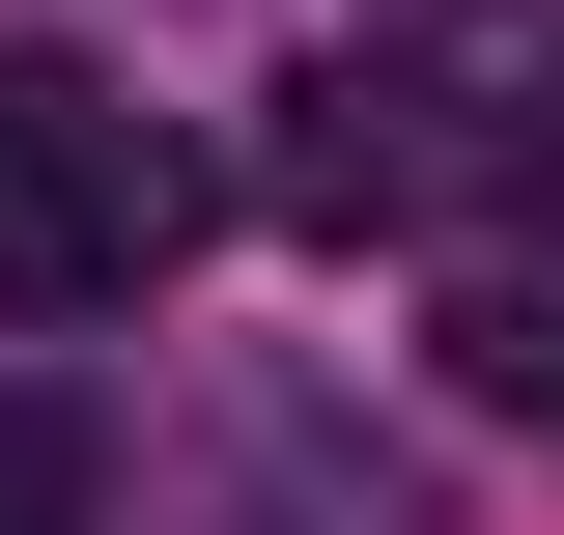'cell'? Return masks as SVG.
Masks as SVG:
<instances>
[{
  "mask_svg": "<svg viewBox=\"0 0 564 535\" xmlns=\"http://www.w3.org/2000/svg\"><path fill=\"white\" fill-rule=\"evenodd\" d=\"M198 254V141L85 57H0V310H141Z\"/></svg>",
  "mask_w": 564,
  "mask_h": 535,
  "instance_id": "obj_1",
  "label": "cell"
},
{
  "mask_svg": "<svg viewBox=\"0 0 564 535\" xmlns=\"http://www.w3.org/2000/svg\"><path fill=\"white\" fill-rule=\"evenodd\" d=\"M452 198V85L423 57H311L282 85V226H423Z\"/></svg>",
  "mask_w": 564,
  "mask_h": 535,
  "instance_id": "obj_2",
  "label": "cell"
},
{
  "mask_svg": "<svg viewBox=\"0 0 564 535\" xmlns=\"http://www.w3.org/2000/svg\"><path fill=\"white\" fill-rule=\"evenodd\" d=\"M452 395H480V423H564V282H452Z\"/></svg>",
  "mask_w": 564,
  "mask_h": 535,
  "instance_id": "obj_3",
  "label": "cell"
},
{
  "mask_svg": "<svg viewBox=\"0 0 564 535\" xmlns=\"http://www.w3.org/2000/svg\"><path fill=\"white\" fill-rule=\"evenodd\" d=\"M0 535H85V423L57 395H0Z\"/></svg>",
  "mask_w": 564,
  "mask_h": 535,
  "instance_id": "obj_4",
  "label": "cell"
}]
</instances>
